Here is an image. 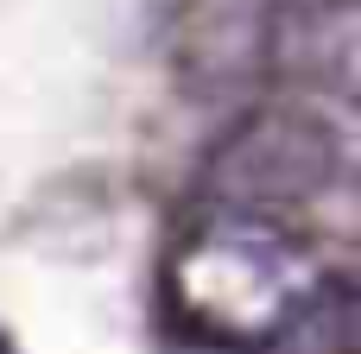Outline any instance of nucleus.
I'll use <instances>...</instances> for the list:
<instances>
[{
    "instance_id": "nucleus-1",
    "label": "nucleus",
    "mask_w": 361,
    "mask_h": 354,
    "mask_svg": "<svg viewBox=\"0 0 361 354\" xmlns=\"http://www.w3.org/2000/svg\"><path fill=\"white\" fill-rule=\"evenodd\" d=\"M311 241L279 215L209 209L165 260V298L190 336L228 354H260L292 329V317L324 291Z\"/></svg>"
},
{
    "instance_id": "nucleus-2",
    "label": "nucleus",
    "mask_w": 361,
    "mask_h": 354,
    "mask_svg": "<svg viewBox=\"0 0 361 354\" xmlns=\"http://www.w3.org/2000/svg\"><path fill=\"white\" fill-rule=\"evenodd\" d=\"M355 171V127L349 108L305 101V95H273L267 108L241 114L209 165L203 190L209 209H247V215H292L317 196H336Z\"/></svg>"
},
{
    "instance_id": "nucleus-3",
    "label": "nucleus",
    "mask_w": 361,
    "mask_h": 354,
    "mask_svg": "<svg viewBox=\"0 0 361 354\" xmlns=\"http://www.w3.org/2000/svg\"><path fill=\"white\" fill-rule=\"evenodd\" d=\"M260 57L286 95L349 108L361 70V6L355 0H279L260 19Z\"/></svg>"
},
{
    "instance_id": "nucleus-4",
    "label": "nucleus",
    "mask_w": 361,
    "mask_h": 354,
    "mask_svg": "<svg viewBox=\"0 0 361 354\" xmlns=\"http://www.w3.org/2000/svg\"><path fill=\"white\" fill-rule=\"evenodd\" d=\"M355 348V291L343 272L324 279V291L292 317V329L279 342H267L260 354H349Z\"/></svg>"
}]
</instances>
